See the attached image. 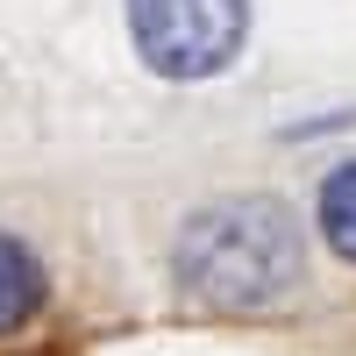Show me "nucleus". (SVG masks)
Masks as SVG:
<instances>
[{
  "instance_id": "nucleus-1",
  "label": "nucleus",
  "mask_w": 356,
  "mask_h": 356,
  "mask_svg": "<svg viewBox=\"0 0 356 356\" xmlns=\"http://www.w3.org/2000/svg\"><path fill=\"white\" fill-rule=\"evenodd\" d=\"M178 285L214 314H264L300 285V221L278 200H214L178 235Z\"/></svg>"
},
{
  "instance_id": "nucleus-2",
  "label": "nucleus",
  "mask_w": 356,
  "mask_h": 356,
  "mask_svg": "<svg viewBox=\"0 0 356 356\" xmlns=\"http://www.w3.org/2000/svg\"><path fill=\"white\" fill-rule=\"evenodd\" d=\"M129 36L164 79H214L243 57L250 0H129Z\"/></svg>"
},
{
  "instance_id": "nucleus-3",
  "label": "nucleus",
  "mask_w": 356,
  "mask_h": 356,
  "mask_svg": "<svg viewBox=\"0 0 356 356\" xmlns=\"http://www.w3.org/2000/svg\"><path fill=\"white\" fill-rule=\"evenodd\" d=\"M43 300H50V278H43L36 250H29L22 235L0 228V335L29 328V321L43 314Z\"/></svg>"
},
{
  "instance_id": "nucleus-4",
  "label": "nucleus",
  "mask_w": 356,
  "mask_h": 356,
  "mask_svg": "<svg viewBox=\"0 0 356 356\" xmlns=\"http://www.w3.org/2000/svg\"><path fill=\"white\" fill-rule=\"evenodd\" d=\"M321 235L356 264V164L328 171V186H321Z\"/></svg>"
},
{
  "instance_id": "nucleus-5",
  "label": "nucleus",
  "mask_w": 356,
  "mask_h": 356,
  "mask_svg": "<svg viewBox=\"0 0 356 356\" xmlns=\"http://www.w3.org/2000/svg\"><path fill=\"white\" fill-rule=\"evenodd\" d=\"M0 356H72L65 335H50V342H0Z\"/></svg>"
}]
</instances>
